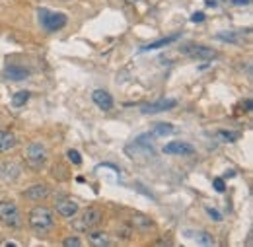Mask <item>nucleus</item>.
Returning <instances> with one entry per match:
<instances>
[{
    "instance_id": "obj_1",
    "label": "nucleus",
    "mask_w": 253,
    "mask_h": 247,
    "mask_svg": "<svg viewBox=\"0 0 253 247\" xmlns=\"http://www.w3.org/2000/svg\"><path fill=\"white\" fill-rule=\"evenodd\" d=\"M37 18H39V24L45 31H59L63 30L68 22L66 14L63 12H53V10H47V8H39L37 10Z\"/></svg>"
},
{
    "instance_id": "obj_2",
    "label": "nucleus",
    "mask_w": 253,
    "mask_h": 247,
    "mask_svg": "<svg viewBox=\"0 0 253 247\" xmlns=\"http://www.w3.org/2000/svg\"><path fill=\"white\" fill-rule=\"evenodd\" d=\"M30 226H32L35 232H47L55 226V220L53 214L47 206H35L32 212H30Z\"/></svg>"
},
{
    "instance_id": "obj_3",
    "label": "nucleus",
    "mask_w": 253,
    "mask_h": 247,
    "mask_svg": "<svg viewBox=\"0 0 253 247\" xmlns=\"http://www.w3.org/2000/svg\"><path fill=\"white\" fill-rule=\"evenodd\" d=\"M26 160H28L30 167L41 169V167L45 165V162H47V150H45V146L39 144V142H32V144L26 148Z\"/></svg>"
},
{
    "instance_id": "obj_4",
    "label": "nucleus",
    "mask_w": 253,
    "mask_h": 247,
    "mask_svg": "<svg viewBox=\"0 0 253 247\" xmlns=\"http://www.w3.org/2000/svg\"><path fill=\"white\" fill-rule=\"evenodd\" d=\"M0 222L4 226H10V228H20L22 224V218H20V212H18V206L14 203H0Z\"/></svg>"
},
{
    "instance_id": "obj_5",
    "label": "nucleus",
    "mask_w": 253,
    "mask_h": 247,
    "mask_svg": "<svg viewBox=\"0 0 253 247\" xmlns=\"http://www.w3.org/2000/svg\"><path fill=\"white\" fill-rule=\"evenodd\" d=\"M99 222H101V212L97 208H88L82 216L74 222V228L76 230H90V228L97 226Z\"/></svg>"
},
{
    "instance_id": "obj_6",
    "label": "nucleus",
    "mask_w": 253,
    "mask_h": 247,
    "mask_svg": "<svg viewBox=\"0 0 253 247\" xmlns=\"http://www.w3.org/2000/svg\"><path fill=\"white\" fill-rule=\"evenodd\" d=\"M0 177H2L6 183L18 181V177H20V167H18V164H14V162H2V164H0Z\"/></svg>"
},
{
    "instance_id": "obj_7",
    "label": "nucleus",
    "mask_w": 253,
    "mask_h": 247,
    "mask_svg": "<svg viewBox=\"0 0 253 247\" xmlns=\"http://www.w3.org/2000/svg\"><path fill=\"white\" fill-rule=\"evenodd\" d=\"M193 146L187 142H181V140H175V142H169L164 146V154H171V156H189L193 154Z\"/></svg>"
},
{
    "instance_id": "obj_8",
    "label": "nucleus",
    "mask_w": 253,
    "mask_h": 247,
    "mask_svg": "<svg viewBox=\"0 0 253 247\" xmlns=\"http://www.w3.org/2000/svg\"><path fill=\"white\" fill-rule=\"evenodd\" d=\"M177 103L175 99H160L156 103H150V105H144L140 111L144 115H152V113H160V111H168V109H173Z\"/></svg>"
},
{
    "instance_id": "obj_9",
    "label": "nucleus",
    "mask_w": 253,
    "mask_h": 247,
    "mask_svg": "<svg viewBox=\"0 0 253 247\" xmlns=\"http://www.w3.org/2000/svg\"><path fill=\"white\" fill-rule=\"evenodd\" d=\"M92 99H94L95 105L99 109H103V111H109L113 107V97H111V93L105 92V90H95L92 93Z\"/></svg>"
},
{
    "instance_id": "obj_10",
    "label": "nucleus",
    "mask_w": 253,
    "mask_h": 247,
    "mask_svg": "<svg viewBox=\"0 0 253 247\" xmlns=\"http://www.w3.org/2000/svg\"><path fill=\"white\" fill-rule=\"evenodd\" d=\"M57 212L64 218H72L76 212H78V205L74 203V201H70V199H61V201H57Z\"/></svg>"
},
{
    "instance_id": "obj_11",
    "label": "nucleus",
    "mask_w": 253,
    "mask_h": 247,
    "mask_svg": "<svg viewBox=\"0 0 253 247\" xmlns=\"http://www.w3.org/2000/svg\"><path fill=\"white\" fill-rule=\"evenodd\" d=\"M24 197L32 199V201H43L49 197V187L47 185H33L28 191H24Z\"/></svg>"
},
{
    "instance_id": "obj_12",
    "label": "nucleus",
    "mask_w": 253,
    "mask_h": 247,
    "mask_svg": "<svg viewBox=\"0 0 253 247\" xmlns=\"http://www.w3.org/2000/svg\"><path fill=\"white\" fill-rule=\"evenodd\" d=\"M14 146H16V136L8 130H0V154L12 150Z\"/></svg>"
},
{
    "instance_id": "obj_13",
    "label": "nucleus",
    "mask_w": 253,
    "mask_h": 247,
    "mask_svg": "<svg viewBox=\"0 0 253 247\" xmlns=\"http://www.w3.org/2000/svg\"><path fill=\"white\" fill-rule=\"evenodd\" d=\"M4 76L6 78H10V80H24V78H28L30 76V72L26 70V68H20V66H8L6 70H4Z\"/></svg>"
},
{
    "instance_id": "obj_14",
    "label": "nucleus",
    "mask_w": 253,
    "mask_h": 247,
    "mask_svg": "<svg viewBox=\"0 0 253 247\" xmlns=\"http://www.w3.org/2000/svg\"><path fill=\"white\" fill-rule=\"evenodd\" d=\"M187 236H193L191 240H195L197 244H201V246H214V238L211 236V234H207V232H185Z\"/></svg>"
},
{
    "instance_id": "obj_15",
    "label": "nucleus",
    "mask_w": 253,
    "mask_h": 247,
    "mask_svg": "<svg viewBox=\"0 0 253 247\" xmlns=\"http://www.w3.org/2000/svg\"><path fill=\"white\" fill-rule=\"evenodd\" d=\"M88 240H90V244L95 247H107L109 246V238H107V234L105 232H92L90 236H88Z\"/></svg>"
},
{
    "instance_id": "obj_16",
    "label": "nucleus",
    "mask_w": 253,
    "mask_h": 247,
    "mask_svg": "<svg viewBox=\"0 0 253 247\" xmlns=\"http://www.w3.org/2000/svg\"><path fill=\"white\" fill-rule=\"evenodd\" d=\"M132 226H136L138 230L146 232V230L154 228V222H152V220H150L148 216H142V214H134V216H132Z\"/></svg>"
},
{
    "instance_id": "obj_17",
    "label": "nucleus",
    "mask_w": 253,
    "mask_h": 247,
    "mask_svg": "<svg viewBox=\"0 0 253 247\" xmlns=\"http://www.w3.org/2000/svg\"><path fill=\"white\" fill-rule=\"evenodd\" d=\"M177 39V35H169V37H166V39H158V41H154V43H150V45H144L140 51H152V49H160V47H166V45H169V43H173Z\"/></svg>"
},
{
    "instance_id": "obj_18",
    "label": "nucleus",
    "mask_w": 253,
    "mask_h": 247,
    "mask_svg": "<svg viewBox=\"0 0 253 247\" xmlns=\"http://www.w3.org/2000/svg\"><path fill=\"white\" fill-rule=\"evenodd\" d=\"M187 53H189L191 57H199V59H212V57H216V53L207 49V47H193V51H187Z\"/></svg>"
},
{
    "instance_id": "obj_19",
    "label": "nucleus",
    "mask_w": 253,
    "mask_h": 247,
    "mask_svg": "<svg viewBox=\"0 0 253 247\" xmlns=\"http://www.w3.org/2000/svg\"><path fill=\"white\" fill-rule=\"evenodd\" d=\"M173 132H175L173 124L160 123V124H156V128L152 130V136H168V134H173Z\"/></svg>"
},
{
    "instance_id": "obj_20",
    "label": "nucleus",
    "mask_w": 253,
    "mask_h": 247,
    "mask_svg": "<svg viewBox=\"0 0 253 247\" xmlns=\"http://www.w3.org/2000/svg\"><path fill=\"white\" fill-rule=\"evenodd\" d=\"M28 99H30V92L20 90V92L14 93V97H12V105H14V107H24V105L28 103Z\"/></svg>"
},
{
    "instance_id": "obj_21",
    "label": "nucleus",
    "mask_w": 253,
    "mask_h": 247,
    "mask_svg": "<svg viewBox=\"0 0 253 247\" xmlns=\"http://www.w3.org/2000/svg\"><path fill=\"white\" fill-rule=\"evenodd\" d=\"M66 158H68V160H70V162H72L74 165H80V164H82V156L78 154L76 150H72V148H70V150L66 152Z\"/></svg>"
},
{
    "instance_id": "obj_22",
    "label": "nucleus",
    "mask_w": 253,
    "mask_h": 247,
    "mask_svg": "<svg viewBox=\"0 0 253 247\" xmlns=\"http://www.w3.org/2000/svg\"><path fill=\"white\" fill-rule=\"evenodd\" d=\"M80 246H82V242H80L78 238H72V236H70V238L64 240V247H80Z\"/></svg>"
},
{
    "instance_id": "obj_23",
    "label": "nucleus",
    "mask_w": 253,
    "mask_h": 247,
    "mask_svg": "<svg viewBox=\"0 0 253 247\" xmlns=\"http://www.w3.org/2000/svg\"><path fill=\"white\" fill-rule=\"evenodd\" d=\"M218 136H220V138H224V140H228V142L238 138V134H236V132L232 134V132H224V130H220V132H218Z\"/></svg>"
},
{
    "instance_id": "obj_24",
    "label": "nucleus",
    "mask_w": 253,
    "mask_h": 247,
    "mask_svg": "<svg viewBox=\"0 0 253 247\" xmlns=\"http://www.w3.org/2000/svg\"><path fill=\"white\" fill-rule=\"evenodd\" d=\"M212 185H214V189H216L218 193H224V191H226V185H224V181H222L220 177H216V179L212 181Z\"/></svg>"
},
{
    "instance_id": "obj_25",
    "label": "nucleus",
    "mask_w": 253,
    "mask_h": 247,
    "mask_svg": "<svg viewBox=\"0 0 253 247\" xmlns=\"http://www.w3.org/2000/svg\"><path fill=\"white\" fill-rule=\"evenodd\" d=\"M207 214H209L211 218H214V220H218V222L222 220L220 212H216V210H214V208H211V206H207Z\"/></svg>"
},
{
    "instance_id": "obj_26",
    "label": "nucleus",
    "mask_w": 253,
    "mask_h": 247,
    "mask_svg": "<svg viewBox=\"0 0 253 247\" xmlns=\"http://www.w3.org/2000/svg\"><path fill=\"white\" fill-rule=\"evenodd\" d=\"M191 20H193L195 24H201V22H205V14H203V12H195V14L191 16Z\"/></svg>"
},
{
    "instance_id": "obj_27",
    "label": "nucleus",
    "mask_w": 253,
    "mask_h": 247,
    "mask_svg": "<svg viewBox=\"0 0 253 247\" xmlns=\"http://www.w3.org/2000/svg\"><path fill=\"white\" fill-rule=\"evenodd\" d=\"M232 4H236V6H248L250 4V0H230Z\"/></svg>"
},
{
    "instance_id": "obj_28",
    "label": "nucleus",
    "mask_w": 253,
    "mask_h": 247,
    "mask_svg": "<svg viewBox=\"0 0 253 247\" xmlns=\"http://www.w3.org/2000/svg\"><path fill=\"white\" fill-rule=\"evenodd\" d=\"M4 246H6V247H16L18 244H14V242H4Z\"/></svg>"
},
{
    "instance_id": "obj_29",
    "label": "nucleus",
    "mask_w": 253,
    "mask_h": 247,
    "mask_svg": "<svg viewBox=\"0 0 253 247\" xmlns=\"http://www.w3.org/2000/svg\"><path fill=\"white\" fill-rule=\"evenodd\" d=\"M126 4H130V6H132V4H136V2H140V0H125Z\"/></svg>"
},
{
    "instance_id": "obj_30",
    "label": "nucleus",
    "mask_w": 253,
    "mask_h": 247,
    "mask_svg": "<svg viewBox=\"0 0 253 247\" xmlns=\"http://www.w3.org/2000/svg\"><path fill=\"white\" fill-rule=\"evenodd\" d=\"M0 238H2V236H0ZM0 244H2V240H0Z\"/></svg>"
}]
</instances>
